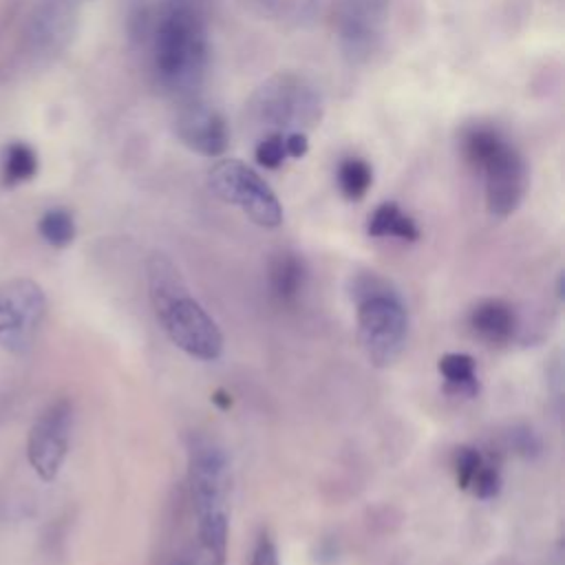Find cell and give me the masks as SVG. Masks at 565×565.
Listing matches in <instances>:
<instances>
[{"label": "cell", "mask_w": 565, "mask_h": 565, "mask_svg": "<svg viewBox=\"0 0 565 565\" xmlns=\"http://www.w3.org/2000/svg\"><path fill=\"white\" fill-rule=\"evenodd\" d=\"M335 179H338V188L344 194V199L360 201V199H364V194L369 192V188L373 183V170L364 159L347 157L340 161Z\"/></svg>", "instance_id": "18"}, {"label": "cell", "mask_w": 565, "mask_h": 565, "mask_svg": "<svg viewBox=\"0 0 565 565\" xmlns=\"http://www.w3.org/2000/svg\"><path fill=\"white\" fill-rule=\"evenodd\" d=\"M232 470L227 452L205 435L188 439V494L196 530L230 527Z\"/></svg>", "instance_id": "5"}, {"label": "cell", "mask_w": 565, "mask_h": 565, "mask_svg": "<svg viewBox=\"0 0 565 565\" xmlns=\"http://www.w3.org/2000/svg\"><path fill=\"white\" fill-rule=\"evenodd\" d=\"M358 335L369 362L391 366L404 351L408 335V309L402 296L380 276L362 274L353 282Z\"/></svg>", "instance_id": "3"}, {"label": "cell", "mask_w": 565, "mask_h": 565, "mask_svg": "<svg viewBox=\"0 0 565 565\" xmlns=\"http://www.w3.org/2000/svg\"><path fill=\"white\" fill-rule=\"evenodd\" d=\"M437 369L446 382L448 388L463 393V395H475L479 391V380H477V366L472 355L468 353H446L439 358Z\"/></svg>", "instance_id": "16"}, {"label": "cell", "mask_w": 565, "mask_h": 565, "mask_svg": "<svg viewBox=\"0 0 565 565\" xmlns=\"http://www.w3.org/2000/svg\"><path fill=\"white\" fill-rule=\"evenodd\" d=\"M307 150H309L307 132H300V130L285 132V152H287V157L300 159V157L307 154Z\"/></svg>", "instance_id": "27"}, {"label": "cell", "mask_w": 565, "mask_h": 565, "mask_svg": "<svg viewBox=\"0 0 565 565\" xmlns=\"http://www.w3.org/2000/svg\"><path fill=\"white\" fill-rule=\"evenodd\" d=\"M254 157L258 166L267 170H276L282 166L287 152H285V132H269L263 135L254 148Z\"/></svg>", "instance_id": "22"}, {"label": "cell", "mask_w": 565, "mask_h": 565, "mask_svg": "<svg viewBox=\"0 0 565 565\" xmlns=\"http://www.w3.org/2000/svg\"><path fill=\"white\" fill-rule=\"evenodd\" d=\"M40 236L53 247H66L75 238V221L73 214L64 207H51L42 214L38 223Z\"/></svg>", "instance_id": "20"}, {"label": "cell", "mask_w": 565, "mask_h": 565, "mask_svg": "<svg viewBox=\"0 0 565 565\" xmlns=\"http://www.w3.org/2000/svg\"><path fill=\"white\" fill-rule=\"evenodd\" d=\"M249 565H280L276 543H274V539L267 532L258 534V539L254 543V550H252Z\"/></svg>", "instance_id": "25"}, {"label": "cell", "mask_w": 565, "mask_h": 565, "mask_svg": "<svg viewBox=\"0 0 565 565\" xmlns=\"http://www.w3.org/2000/svg\"><path fill=\"white\" fill-rule=\"evenodd\" d=\"M212 402L218 406V408H230L232 406V395H227L225 391H216L214 395H212Z\"/></svg>", "instance_id": "28"}, {"label": "cell", "mask_w": 565, "mask_h": 565, "mask_svg": "<svg viewBox=\"0 0 565 565\" xmlns=\"http://www.w3.org/2000/svg\"><path fill=\"white\" fill-rule=\"evenodd\" d=\"M245 117L254 132H307L322 117V93L309 77L282 71L254 90Z\"/></svg>", "instance_id": "4"}, {"label": "cell", "mask_w": 565, "mask_h": 565, "mask_svg": "<svg viewBox=\"0 0 565 565\" xmlns=\"http://www.w3.org/2000/svg\"><path fill=\"white\" fill-rule=\"evenodd\" d=\"M179 141L196 154L218 157L225 152L230 135L221 113L199 99L183 102L174 117Z\"/></svg>", "instance_id": "12"}, {"label": "cell", "mask_w": 565, "mask_h": 565, "mask_svg": "<svg viewBox=\"0 0 565 565\" xmlns=\"http://www.w3.org/2000/svg\"><path fill=\"white\" fill-rule=\"evenodd\" d=\"M154 84L181 102L196 99L210 60L205 0H163L141 26Z\"/></svg>", "instance_id": "1"}, {"label": "cell", "mask_w": 565, "mask_h": 565, "mask_svg": "<svg viewBox=\"0 0 565 565\" xmlns=\"http://www.w3.org/2000/svg\"><path fill=\"white\" fill-rule=\"evenodd\" d=\"M468 490L479 499H494L499 494V490H501V470H499V463L492 457L483 455V461H481L479 470L475 472Z\"/></svg>", "instance_id": "21"}, {"label": "cell", "mask_w": 565, "mask_h": 565, "mask_svg": "<svg viewBox=\"0 0 565 565\" xmlns=\"http://www.w3.org/2000/svg\"><path fill=\"white\" fill-rule=\"evenodd\" d=\"M483 461V452L479 448H472V446H459L452 455V470H455V479H457V486L461 490H468L470 488V481L475 477V472L479 470Z\"/></svg>", "instance_id": "23"}, {"label": "cell", "mask_w": 565, "mask_h": 565, "mask_svg": "<svg viewBox=\"0 0 565 565\" xmlns=\"http://www.w3.org/2000/svg\"><path fill=\"white\" fill-rule=\"evenodd\" d=\"M210 190L238 207L252 223L274 230L282 223V205L269 183L238 159H221L207 172Z\"/></svg>", "instance_id": "6"}, {"label": "cell", "mask_w": 565, "mask_h": 565, "mask_svg": "<svg viewBox=\"0 0 565 565\" xmlns=\"http://www.w3.org/2000/svg\"><path fill=\"white\" fill-rule=\"evenodd\" d=\"M38 172V154L35 150L24 141H11L2 152V181L4 185L13 188L29 179H33Z\"/></svg>", "instance_id": "17"}, {"label": "cell", "mask_w": 565, "mask_h": 565, "mask_svg": "<svg viewBox=\"0 0 565 565\" xmlns=\"http://www.w3.org/2000/svg\"><path fill=\"white\" fill-rule=\"evenodd\" d=\"M302 0H243V4L260 18L289 15L300 7Z\"/></svg>", "instance_id": "24"}, {"label": "cell", "mask_w": 565, "mask_h": 565, "mask_svg": "<svg viewBox=\"0 0 565 565\" xmlns=\"http://www.w3.org/2000/svg\"><path fill=\"white\" fill-rule=\"evenodd\" d=\"M388 22V0H338L333 29L349 64L369 62L380 49Z\"/></svg>", "instance_id": "8"}, {"label": "cell", "mask_w": 565, "mask_h": 565, "mask_svg": "<svg viewBox=\"0 0 565 565\" xmlns=\"http://www.w3.org/2000/svg\"><path fill=\"white\" fill-rule=\"evenodd\" d=\"M230 530L196 532V545L188 552L190 565H225Z\"/></svg>", "instance_id": "19"}, {"label": "cell", "mask_w": 565, "mask_h": 565, "mask_svg": "<svg viewBox=\"0 0 565 565\" xmlns=\"http://www.w3.org/2000/svg\"><path fill=\"white\" fill-rule=\"evenodd\" d=\"M77 9L73 0H40L22 29V55L33 64H49L73 40Z\"/></svg>", "instance_id": "10"}, {"label": "cell", "mask_w": 565, "mask_h": 565, "mask_svg": "<svg viewBox=\"0 0 565 565\" xmlns=\"http://www.w3.org/2000/svg\"><path fill=\"white\" fill-rule=\"evenodd\" d=\"M73 419V402L62 395L49 402L33 422L26 439V455L31 468L42 481H53L60 475L71 446Z\"/></svg>", "instance_id": "9"}, {"label": "cell", "mask_w": 565, "mask_h": 565, "mask_svg": "<svg viewBox=\"0 0 565 565\" xmlns=\"http://www.w3.org/2000/svg\"><path fill=\"white\" fill-rule=\"evenodd\" d=\"M468 324L481 340L490 344H505L516 333V313L505 300L486 298L472 307Z\"/></svg>", "instance_id": "13"}, {"label": "cell", "mask_w": 565, "mask_h": 565, "mask_svg": "<svg viewBox=\"0 0 565 565\" xmlns=\"http://www.w3.org/2000/svg\"><path fill=\"white\" fill-rule=\"evenodd\" d=\"M307 282L305 260L294 252H280L269 263V291L278 305L291 307Z\"/></svg>", "instance_id": "14"}, {"label": "cell", "mask_w": 565, "mask_h": 565, "mask_svg": "<svg viewBox=\"0 0 565 565\" xmlns=\"http://www.w3.org/2000/svg\"><path fill=\"white\" fill-rule=\"evenodd\" d=\"M46 294L29 278L0 282V347L26 353L46 318Z\"/></svg>", "instance_id": "7"}, {"label": "cell", "mask_w": 565, "mask_h": 565, "mask_svg": "<svg viewBox=\"0 0 565 565\" xmlns=\"http://www.w3.org/2000/svg\"><path fill=\"white\" fill-rule=\"evenodd\" d=\"M486 183V207L494 218H508L527 192V166L521 152L503 139L481 163Z\"/></svg>", "instance_id": "11"}, {"label": "cell", "mask_w": 565, "mask_h": 565, "mask_svg": "<svg viewBox=\"0 0 565 565\" xmlns=\"http://www.w3.org/2000/svg\"><path fill=\"white\" fill-rule=\"evenodd\" d=\"M366 232L369 236H375V238H399V241L419 238L417 223L393 201H384L371 212Z\"/></svg>", "instance_id": "15"}, {"label": "cell", "mask_w": 565, "mask_h": 565, "mask_svg": "<svg viewBox=\"0 0 565 565\" xmlns=\"http://www.w3.org/2000/svg\"><path fill=\"white\" fill-rule=\"evenodd\" d=\"M148 298L157 322L190 358L214 362L223 353V333L203 305L190 294L179 267L163 252H152L146 260Z\"/></svg>", "instance_id": "2"}, {"label": "cell", "mask_w": 565, "mask_h": 565, "mask_svg": "<svg viewBox=\"0 0 565 565\" xmlns=\"http://www.w3.org/2000/svg\"><path fill=\"white\" fill-rule=\"evenodd\" d=\"M510 444L516 448L519 455H525V457H532L541 450V441L530 428H514L510 433Z\"/></svg>", "instance_id": "26"}]
</instances>
